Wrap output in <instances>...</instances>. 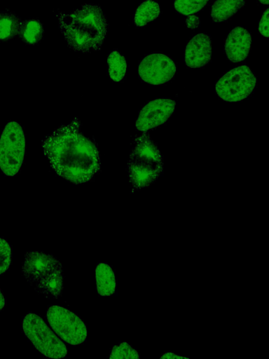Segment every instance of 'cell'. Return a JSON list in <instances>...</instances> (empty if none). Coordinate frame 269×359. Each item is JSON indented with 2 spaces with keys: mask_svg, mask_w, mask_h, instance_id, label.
I'll return each mask as SVG.
<instances>
[{
  "mask_svg": "<svg viewBox=\"0 0 269 359\" xmlns=\"http://www.w3.org/2000/svg\"><path fill=\"white\" fill-rule=\"evenodd\" d=\"M22 330L34 348L50 358H64L68 350L66 345L49 328L37 314L29 312L22 321Z\"/></svg>",
  "mask_w": 269,
  "mask_h": 359,
  "instance_id": "5b68a950",
  "label": "cell"
},
{
  "mask_svg": "<svg viewBox=\"0 0 269 359\" xmlns=\"http://www.w3.org/2000/svg\"><path fill=\"white\" fill-rule=\"evenodd\" d=\"M184 59L189 68H200L208 65L212 59L210 36L200 33L192 37L185 48Z\"/></svg>",
  "mask_w": 269,
  "mask_h": 359,
  "instance_id": "8fae6325",
  "label": "cell"
},
{
  "mask_svg": "<svg viewBox=\"0 0 269 359\" xmlns=\"http://www.w3.org/2000/svg\"><path fill=\"white\" fill-rule=\"evenodd\" d=\"M163 156L147 134L138 136L130 150L127 173L132 191L148 187L161 175Z\"/></svg>",
  "mask_w": 269,
  "mask_h": 359,
  "instance_id": "277c9868",
  "label": "cell"
},
{
  "mask_svg": "<svg viewBox=\"0 0 269 359\" xmlns=\"http://www.w3.org/2000/svg\"><path fill=\"white\" fill-rule=\"evenodd\" d=\"M21 20L15 13L4 11L0 13V40L5 41L19 35Z\"/></svg>",
  "mask_w": 269,
  "mask_h": 359,
  "instance_id": "9a60e30c",
  "label": "cell"
},
{
  "mask_svg": "<svg viewBox=\"0 0 269 359\" xmlns=\"http://www.w3.org/2000/svg\"><path fill=\"white\" fill-rule=\"evenodd\" d=\"M256 78L247 65L236 67L223 75L216 83L217 95L228 102H240L254 91Z\"/></svg>",
  "mask_w": 269,
  "mask_h": 359,
  "instance_id": "52a82bcc",
  "label": "cell"
},
{
  "mask_svg": "<svg viewBox=\"0 0 269 359\" xmlns=\"http://www.w3.org/2000/svg\"><path fill=\"white\" fill-rule=\"evenodd\" d=\"M22 273L34 290L46 298L57 299L62 295L64 288L62 265L53 255L39 251L27 252Z\"/></svg>",
  "mask_w": 269,
  "mask_h": 359,
  "instance_id": "3957f363",
  "label": "cell"
},
{
  "mask_svg": "<svg viewBox=\"0 0 269 359\" xmlns=\"http://www.w3.org/2000/svg\"><path fill=\"white\" fill-rule=\"evenodd\" d=\"M268 11V8L264 11L258 24V31L265 37H268L269 36Z\"/></svg>",
  "mask_w": 269,
  "mask_h": 359,
  "instance_id": "7402d4cb",
  "label": "cell"
},
{
  "mask_svg": "<svg viewBox=\"0 0 269 359\" xmlns=\"http://www.w3.org/2000/svg\"><path fill=\"white\" fill-rule=\"evenodd\" d=\"M138 351L127 342H121L113 346L109 358H139Z\"/></svg>",
  "mask_w": 269,
  "mask_h": 359,
  "instance_id": "ffe728a7",
  "label": "cell"
},
{
  "mask_svg": "<svg viewBox=\"0 0 269 359\" xmlns=\"http://www.w3.org/2000/svg\"><path fill=\"white\" fill-rule=\"evenodd\" d=\"M13 252L10 243L0 237V276L5 273L12 262Z\"/></svg>",
  "mask_w": 269,
  "mask_h": 359,
  "instance_id": "44dd1931",
  "label": "cell"
},
{
  "mask_svg": "<svg viewBox=\"0 0 269 359\" xmlns=\"http://www.w3.org/2000/svg\"><path fill=\"white\" fill-rule=\"evenodd\" d=\"M245 0H215L211 8V17L215 22L227 21L244 6Z\"/></svg>",
  "mask_w": 269,
  "mask_h": 359,
  "instance_id": "5bb4252c",
  "label": "cell"
},
{
  "mask_svg": "<svg viewBox=\"0 0 269 359\" xmlns=\"http://www.w3.org/2000/svg\"><path fill=\"white\" fill-rule=\"evenodd\" d=\"M95 273L96 288L99 295H113L116 292L117 283L112 268L107 263H99Z\"/></svg>",
  "mask_w": 269,
  "mask_h": 359,
  "instance_id": "4fadbf2b",
  "label": "cell"
},
{
  "mask_svg": "<svg viewBox=\"0 0 269 359\" xmlns=\"http://www.w3.org/2000/svg\"><path fill=\"white\" fill-rule=\"evenodd\" d=\"M185 23L188 28L195 29L199 27L200 25V20L198 16L192 14L188 15V17L185 19Z\"/></svg>",
  "mask_w": 269,
  "mask_h": 359,
  "instance_id": "603a6c76",
  "label": "cell"
},
{
  "mask_svg": "<svg viewBox=\"0 0 269 359\" xmlns=\"http://www.w3.org/2000/svg\"><path fill=\"white\" fill-rule=\"evenodd\" d=\"M59 27L68 46L74 51L99 50L106 38L108 24L98 5L86 4L69 13H59Z\"/></svg>",
  "mask_w": 269,
  "mask_h": 359,
  "instance_id": "7a4b0ae2",
  "label": "cell"
},
{
  "mask_svg": "<svg viewBox=\"0 0 269 359\" xmlns=\"http://www.w3.org/2000/svg\"><path fill=\"white\" fill-rule=\"evenodd\" d=\"M209 0H175L174 7L180 14L189 15L200 11Z\"/></svg>",
  "mask_w": 269,
  "mask_h": 359,
  "instance_id": "d6986e66",
  "label": "cell"
},
{
  "mask_svg": "<svg viewBox=\"0 0 269 359\" xmlns=\"http://www.w3.org/2000/svg\"><path fill=\"white\" fill-rule=\"evenodd\" d=\"M25 151V137L21 126L9 121L0 137V169L7 176H13L22 165Z\"/></svg>",
  "mask_w": 269,
  "mask_h": 359,
  "instance_id": "8992f818",
  "label": "cell"
},
{
  "mask_svg": "<svg viewBox=\"0 0 269 359\" xmlns=\"http://www.w3.org/2000/svg\"><path fill=\"white\" fill-rule=\"evenodd\" d=\"M184 358V357H182V356H180L179 355H177V353H174L173 352H170V351H168V352H166L163 355H162L160 356V358Z\"/></svg>",
  "mask_w": 269,
  "mask_h": 359,
  "instance_id": "cb8c5ba5",
  "label": "cell"
},
{
  "mask_svg": "<svg viewBox=\"0 0 269 359\" xmlns=\"http://www.w3.org/2000/svg\"><path fill=\"white\" fill-rule=\"evenodd\" d=\"M6 304V299L4 296V294L2 293L1 289H0V311L4 309Z\"/></svg>",
  "mask_w": 269,
  "mask_h": 359,
  "instance_id": "d4e9b609",
  "label": "cell"
},
{
  "mask_svg": "<svg viewBox=\"0 0 269 359\" xmlns=\"http://www.w3.org/2000/svg\"><path fill=\"white\" fill-rule=\"evenodd\" d=\"M250 33L242 27H234L226 36L224 51L228 60L232 62L244 60L251 48Z\"/></svg>",
  "mask_w": 269,
  "mask_h": 359,
  "instance_id": "7c38bea8",
  "label": "cell"
},
{
  "mask_svg": "<svg viewBox=\"0 0 269 359\" xmlns=\"http://www.w3.org/2000/svg\"><path fill=\"white\" fill-rule=\"evenodd\" d=\"M160 13V6L157 2L146 0L137 7L134 15V23L138 27H144L156 19Z\"/></svg>",
  "mask_w": 269,
  "mask_h": 359,
  "instance_id": "2e32d148",
  "label": "cell"
},
{
  "mask_svg": "<svg viewBox=\"0 0 269 359\" xmlns=\"http://www.w3.org/2000/svg\"><path fill=\"white\" fill-rule=\"evenodd\" d=\"M258 1L262 4L268 5V4H269V0H258Z\"/></svg>",
  "mask_w": 269,
  "mask_h": 359,
  "instance_id": "484cf974",
  "label": "cell"
},
{
  "mask_svg": "<svg viewBox=\"0 0 269 359\" xmlns=\"http://www.w3.org/2000/svg\"><path fill=\"white\" fill-rule=\"evenodd\" d=\"M176 102L168 98L155 99L147 102L139 111L136 128L146 132L164 124L172 115Z\"/></svg>",
  "mask_w": 269,
  "mask_h": 359,
  "instance_id": "30bf717a",
  "label": "cell"
},
{
  "mask_svg": "<svg viewBox=\"0 0 269 359\" xmlns=\"http://www.w3.org/2000/svg\"><path fill=\"white\" fill-rule=\"evenodd\" d=\"M43 35V27L40 21L31 19L22 21L19 36L28 44H36Z\"/></svg>",
  "mask_w": 269,
  "mask_h": 359,
  "instance_id": "e0dca14e",
  "label": "cell"
},
{
  "mask_svg": "<svg viewBox=\"0 0 269 359\" xmlns=\"http://www.w3.org/2000/svg\"><path fill=\"white\" fill-rule=\"evenodd\" d=\"M109 75L115 82L122 81L125 75L127 63L125 57L118 50L108 55Z\"/></svg>",
  "mask_w": 269,
  "mask_h": 359,
  "instance_id": "ac0fdd59",
  "label": "cell"
},
{
  "mask_svg": "<svg viewBox=\"0 0 269 359\" xmlns=\"http://www.w3.org/2000/svg\"><path fill=\"white\" fill-rule=\"evenodd\" d=\"M176 70V65L169 56L153 53L142 59L138 74L144 82L151 85H163L172 79Z\"/></svg>",
  "mask_w": 269,
  "mask_h": 359,
  "instance_id": "9c48e42d",
  "label": "cell"
},
{
  "mask_svg": "<svg viewBox=\"0 0 269 359\" xmlns=\"http://www.w3.org/2000/svg\"><path fill=\"white\" fill-rule=\"evenodd\" d=\"M42 148L55 172L74 184L90 181L100 169L97 148L81 133L76 118L46 135Z\"/></svg>",
  "mask_w": 269,
  "mask_h": 359,
  "instance_id": "6da1fadb",
  "label": "cell"
},
{
  "mask_svg": "<svg viewBox=\"0 0 269 359\" xmlns=\"http://www.w3.org/2000/svg\"><path fill=\"white\" fill-rule=\"evenodd\" d=\"M46 317L53 330L67 344L75 346L85 341L86 325L72 311L60 306L51 305L48 307Z\"/></svg>",
  "mask_w": 269,
  "mask_h": 359,
  "instance_id": "ba28073f",
  "label": "cell"
}]
</instances>
